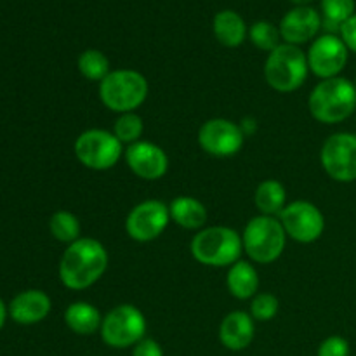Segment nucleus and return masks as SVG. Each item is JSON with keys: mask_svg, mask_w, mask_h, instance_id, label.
<instances>
[{"mask_svg": "<svg viewBox=\"0 0 356 356\" xmlns=\"http://www.w3.org/2000/svg\"><path fill=\"white\" fill-rule=\"evenodd\" d=\"M110 256L96 238L82 236L70 243L59 261V280L70 291H83L96 284L108 270Z\"/></svg>", "mask_w": 356, "mask_h": 356, "instance_id": "nucleus-1", "label": "nucleus"}, {"mask_svg": "<svg viewBox=\"0 0 356 356\" xmlns=\"http://www.w3.org/2000/svg\"><path fill=\"white\" fill-rule=\"evenodd\" d=\"M245 143L242 127L228 118H211L198 131V145L205 153L218 159L236 155Z\"/></svg>", "mask_w": 356, "mask_h": 356, "instance_id": "nucleus-11", "label": "nucleus"}, {"mask_svg": "<svg viewBox=\"0 0 356 356\" xmlns=\"http://www.w3.org/2000/svg\"><path fill=\"white\" fill-rule=\"evenodd\" d=\"M226 287L240 301L252 299L259 292V273L249 261H236L226 275Z\"/></svg>", "mask_w": 356, "mask_h": 356, "instance_id": "nucleus-18", "label": "nucleus"}, {"mask_svg": "<svg viewBox=\"0 0 356 356\" xmlns=\"http://www.w3.org/2000/svg\"><path fill=\"white\" fill-rule=\"evenodd\" d=\"M355 87H356V80H355Z\"/></svg>", "mask_w": 356, "mask_h": 356, "instance_id": "nucleus-34", "label": "nucleus"}, {"mask_svg": "<svg viewBox=\"0 0 356 356\" xmlns=\"http://www.w3.org/2000/svg\"><path fill=\"white\" fill-rule=\"evenodd\" d=\"M124 159L129 169L145 181L160 179L169 170V156L155 143L138 141L127 146Z\"/></svg>", "mask_w": 356, "mask_h": 356, "instance_id": "nucleus-14", "label": "nucleus"}, {"mask_svg": "<svg viewBox=\"0 0 356 356\" xmlns=\"http://www.w3.org/2000/svg\"><path fill=\"white\" fill-rule=\"evenodd\" d=\"M65 323L72 332L79 334V336H92L101 329L103 316L96 306L79 301L66 308Z\"/></svg>", "mask_w": 356, "mask_h": 356, "instance_id": "nucleus-20", "label": "nucleus"}, {"mask_svg": "<svg viewBox=\"0 0 356 356\" xmlns=\"http://www.w3.org/2000/svg\"><path fill=\"white\" fill-rule=\"evenodd\" d=\"M132 356H163V350L155 339H143L132 348Z\"/></svg>", "mask_w": 356, "mask_h": 356, "instance_id": "nucleus-30", "label": "nucleus"}, {"mask_svg": "<svg viewBox=\"0 0 356 356\" xmlns=\"http://www.w3.org/2000/svg\"><path fill=\"white\" fill-rule=\"evenodd\" d=\"M148 80L136 70H111L99 82L101 103L115 113H131L148 97Z\"/></svg>", "mask_w": 356, "mask_h": 356, "instance_id": "nucleus-4", "label": "nucleus"}, {"mask_svg": "<svg viewBox=\"0 0 356 356\" xmlns=\"http://www.w3.org/2000/svg\"><path fill=\"white\" fill-rule=\"evenodd\" d=\"M323 170L337 183L356 181V134L336 132L329 136L320 152Z\"/></svg>", "mask_w": 356, "mask_h": 356, "instance_id": "nucleus-9", "label": "nucleus"}, {"mask_svg": "<svg viewBox=\"0 0 356 356\" xmlns=\"http://www.w3.org/2000/svg\"><path fill=\"white\" fill-rule=\"evenodd\" d=\"M170 222L169 205L160 200H145L134 205L125 221V232L136 242H152L167 229Z\"/></svg>", "mask_w": 356, "mask_h": 356, "instance_id": "nucleus-12", "label": "nucleus"}, {"mask_svg": "<svg viewBox=\"0 0 356 356\" xmlns=\"http://www.w3.org/2000/svg\"><path fill=\"white\" fill-rule=\"evenodd\" d=\"M7 313H9V309L6 308V305H3V301H2V299H0V329H2L3 323H6Z\"/></svg>", "mask_w": 356, "mask_h": 356, "instance_id": "nucleus-32", "label": "nucleus"}, {"mask_svg": "<svg viewBox=\"0 0 356 356\" xmlns=\"http://www.w3.org/2000/svg\"><path fill=\"white\" fill-rule=\"evenodd\" d=\"M75 156L90 170H108L124 156V145L117 136L104 129H89L75 139Z\"/></svg>", "mask_w": 356, "mask_h": 356, "instance_id": "nucleus-8", "label": "nucleus"}, {"mask_svg": "<svg viewBox=\"0 0 356 356\" xmlns=\"http://www.w3.org/2000/svg\"><path fill=\"white\" fill-rule=\"evenodd\" d=\"M76 68L82 73V76H86L90 82H103L108 76L110 70V59L106 58V54L97 49H87L82 54L79 56V61H76Z\"/></svg>", "mask_w": 356, "mask_h": 356, "instance_id": "nucleus-24", "label": "nucleus"}, {"mask_svg": "<svg viewBox=\"0 0 356 356\" xmlns=\"http://www.w3.org/2000/svg\"><path fill=\"white\" fill-rule=\"evenodd\" d=\"M291 2H294L296 3V6H308V3L309 2H312V0H291Z\"/></svg>", "mask_w": 356, "mask_h": 356, "instance_id": "nucleus-33", "label": "nucleus"}, {"mask_svg": "<svg viewBox=\"0 0 356 356\" xmlns=\"http://www.w3.org/2000/svg\"><path fill=\"white\" fill-rule=\"evenodd\" d=\"M322 26L327 33L336 35L355 14V0H322Z\"/></svg>", "mask_w": 356, "mask_h": 356, "instance_id": "nucleus-23", "label": "nucleus"}, {"mask_svg": "<svg viewBox=\"0 0 356 356\" xmlns=\"http://www.w3.org/2000/svg\"><path fill=\"white\" fill-rule=\"evenodd\" d=\"M278 313L277 296L270 292H257L250 302V316L257 322H270Z\"/></svg>", "mask_w": 356, "mask_h": 356, "instance_id": "nucleus-28", "label": "nucleus"}, {"mask_svg": "<svg viewBox=\"0 0 356 356\" xmlns=\"http://www.w3.org/2000/svg\"><path fill=\"white\" fill-rule=\"evenodd\" d=\"M308 108L313 118L332 125L344 122L356 111V87L344 76L322 80L313 87L308 97Z\"/></svg>", "mask_w": 356, "mask_h": 356, "instance_id": "nucleus-2", "label": "nucleus"}, {"mask_svg": "<svg viewBox=\"0 0 356 356\" xmlns=\"http://www.w3.org/2000/svg\"><path fill=\"white\" fill-rule=\"evenodd\" d=\"M243 250L250 261L271 264L284 254L287 245V233L280 219L273 216H256L247 222L242 235Z\"/></svg>", "mask_w": 356, "mask_h": 356, "instance_id": "nucleus-5", "label": "nucleus"}, {"mask_svg": "<svg viewBox=\"0 0 356 356\" xmlns=\"http://www.w3.org/2000/svg\"><path fill=\"white\" fill-rule=\"evenodd\" d=\"M278 219L287 236L299 243L316 242L325 229V218L322 211L306 200H296L285 205Z\"/></svg>", "mask_w": 356, "mask_h": 356, "instance_id": "nucleus-10", "label": "nucleus"}, {"mask_svg": "<svg viewBox=\"0 0 356 356\" xmlns=\"http://www.w3.org/2000/svg\"><path fill=\"white\" fill-rule=\"evenodd\" d=\"M99 332L103 343L110 348H134L145 339L146 318L134 305H118L103 316Z\"/></svg>", "mask_w": 356, "mask_h": 356, "instance_id": "nucleus-7", "label": "nucleus"}, {"mask_svg": "<svg viewBox=\"0 0 356 356\" xmlns=\"http://www.w3.org/2000/svg\"><path fill=\"white\" fill-rule=\"evenodd\" d=\"M254 202H256V207L259 209L263 216L278 218L287 205V190L280 181L266 179L257 186Z\"/></svg>", "mask_w": 356, "mask_h": 356, "instance_id": "nucleus-22", "label": "nucleus"}, {"mask_svg": "<svg viewBox=\"0 0 356 356\" xmlns=\"http://www.w3.org/2000/svg\"><path fill=\"white\" fill-rule=\"evenodd\" d=\"M322 28V16L309 6H299L289 10L280 21V35L285 44L301 45L313 40Z\"/></svg>", "mask_w": 356, "mask_h": 356, "instance_id": "nucleus-15", "label": "nucleus"}, {"mask_svg": "<svg viewBox=\"0 0 356 356\" xmlns=\"http://www.w3.org/2000/svg\"><path fill=\"white\" fill-rule=\"evenodd\" d=\"M51 298L44 291L30 289L23 291L10 301L9 315L10 318L21 325H33L47 318L51 313Z\"/></svg>", "mask_w": 356, "mask_h": 356, "instance_id": "nucleus-16", "label": "nucleus"}, {"mask_svg": "<svg viewBox=\"0 0 356 356\" xmlns=\"http://www.w3.org/2000/svg\"><path fill=\"white\" fill-rule=\"evenodd\" d=\"M214 35L225 47H238L247 37L245 21L235 10H221L214 17Z\"/></svg>", "mask_w": 356, "mask_h": 356, "instance_id": "nucleus-21", "label": "nucleus"}, {"mask_svg": "<svg viewBox=\"0 0 356 356\" xmlns=\"http://www.w3.org/2000/svg\"><path fill=\"white\" fill-rule=\"evenodd\" d=\"M256 334V325L250 313L236 312L228 313L219 325V341L229 351H242L250 346Z\"/></svg>", "mask_w": 356, "mask_h": 356, "instance_id": "nucleus-17", "label": "nucleus"}, {"mask_svg": "<svg viewBox=\"0 0 356 356\" xmlns=\"http://www.w3.org/2000/svg\"><path fill=\"white\" fill-rule=\"evenodd\" d=\"M49 229H51V235L54 236L58 242L63 243H73L76 242L82 233V226H80L79 218H76L73 212L68 211H58L52 214L51 221H49Z\"/></svg>", "mask_w": 356, "mask_h": 356, "instance_id": "nucleus-25", "label": "nucleus"}, {"mask_svg": "<svg viewBox=\"0 0 356 356\" xmlns=\"http://www.w3.org/2000/svg\"><path fill=\"white\" fill-rule=\"evenodd\" d=\"M250 42L261 51H275L280 45V28L275 26L270 21H257L250 26L249 31Z\"/></svg>", "mask_w": 356, "mask_h": 356, "instance_id": "nucleus-27", "label": "nucleus"}, {"mask_svg": "<svg viewBox=\"0 0 356 356\" xmlns=\"http://www.w3.org/2000/svg\"><path fill=\"white\" fill-rule=\"evenodd\" d=\"M243 252L242 235L228 226H209L191 240V256L204 266L229 268Z\"/></svg>", "mask_w": 356, "mask_h": 356, "instance_id": "nucleus-3", "label": "nucleus"}, {"mask_svg": "<svg viewBox=\"0 0 356 356\" xmlns=\"http://www.w3.org/2000/svg\"><path fill=\"white\" fill-rule=\"evenodd\" d=\"M143 131H145L143 118L138 113H134V111H131V113H122L113 125V134L117 136L118 141L122 145L129 146L141 141Z\"/></svg>", "mask_w": 356, "mask_h": 356, "instance_id": "nucleus-26", "label": "nucleus"}, {"mask_svg": "<svg viewBox=\"0 0 356 356\" xmlns=\"http://www.w3.org/2000/svg\"><path fill=\"white\" fill-rule=\"evenodd\" d=\"M170 221L184 229H204L207 222V207L193 197H177L169 205Z\"/></svg>", "mask_w": 356, "mask_h": 356, "instance_id": "nucleus-19", "label": "nucleus"}, {"mask_svg": "<svg viewBox=\"0 0 356 356\" xmlns=\"http://www.w3.org/2000/svg\"><path fill=\"white\" fill-rule=\"evenodd\" d=\"M348 52L350 49L346 47L343 38L330 33L322 35L313 42L306 54L309 72L322 80L336 79L348 65Z\"/></svg>", "mask_w": 356, "mask_h": 356, "instance_id": "nucleus-13", "label": "nucleus"}, {"mask_svg": "<svg viewBox=\"0 0 356 356\" xmlns=\"http://www.w3.org/2000/svg\"><path fill=\"white\" fill-rule=\"evenodd\" d=\"M309 73L308 58L301 47L280 44L270 52L264 65V79L278 92H294L306 82Z\"/></svg>", "mask_w": 356, "mask_h": 356, "instance_id": "nucleus-6", "label": "nucleus"}, {"mask_svg": "<svg viewBox=\"0 0 356 356\" xmlns=\"http://www.w3.org/2000/svg\"><path fill=\"white\" fill-rule=\"evenodd\" d=\"M318 356H350V343L341 336H330L318 346Z\"/></svg>", "mask_w": 356, "mask_h": 356, "instance_id": "nucleus-29", "label": "nucleus"}, {"mask_svg": "<svg viewBox=\"0 0 356 356\" xmlns=\"http://www.w3.org/2000/svg\"><path fill=\"white\" fill-rule=\"evenodd\" d=\"M341 38L350 51L356 52V13L341 26Z\"/></svg>", "mask_w": 356, "mask_h": 356, "instance_id": "nucleus-31", "label": "nucleus"}]
</instances>
